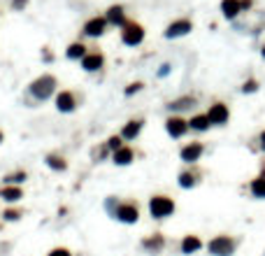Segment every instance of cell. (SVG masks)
<instances>
[{
    "label": "cell",
    "instance_id": "6da1fadb",
    "mask_svg": "<svg viewBox=\"0 0 265 256\" xmlns=\"http://www.w3.org/2000/svg\"><path fill=\"white\" fill-rule=\"evenodd\" d=\"M53 88H56V80H53L52 75H42V77H37V80L30 84V93H33L37 100H47V98H52Z\"/></svg>",
    "mask_w": 265,
    "mask_h": 256
},
{
    "label": "cell",
    "instance_id": "603a6c76",
    "mask_svg": "<svg viewBox=\"0 0 265 256\" xmlns=\"http://www.w3.org/2000/svg\"><path fill=\"white\" fill-rule=\"evenodd\" d=\"M163 245H165L163 235H154L151 240H144V249H149V252H159V249H163Z\"/></svg>",
    "mask_w": 265,
    "mask_h": 256
},
{
    "label": "cell",
    "instance_id": "d6986e66",
    "mask_svg": "<svg viewBox=\"0 0 265 256\" xmlns=\"http://www.w3.org/2000/svg\"><path fill=\"white\" fill-rule=\"evenodd\" d=\"M0 198H5L7 203H17V200H21V189L19 186H5L0 191Z\"/></svg>",
    "mask_w": 265,
    "mask_h": 256
},
{
    "label": "cell",
    "instance_id": "e0dca14e",
    "mask_svg": "<svg viewBox=\"0 0 265 256\" xmlns=\"http://www.w3.org/2000/svg\"><path fill=\"white\" fill-rule=\"evenodd\" d=\"M140 131H142V121H128L124 126V131H121V138L124 140H132V138H137Z\"/></svg>",
    "mask_w": 265,
    "mask_h": 256
},
{
    "label": "cell",
    "instance_id": "2e32d148",
    "mask_svg": "<svg viewBox=\"0 0 265 256\" xmlns=\"http://www.w3.org/2000/svg\"><path fill=\"white\" fill-rule=\"evenodd\" d=\"M200 247H203V242H200V238H195V235H186L184 242H182V252L184 254H193Z\"/></svg>",
    "mask_w": 265,
    "mask_h": 256
},
{
    "label": "cell",
    "instance_id": "1f68e13d",
    "mask_svg": "<svg viewBox=\"0 0 265 256\" xmlns=\"http://www.w3.org/2000/svg\"><path fill=\"white\" fill-rule=\"evenodd\" d=\"M28 0H14L12 5H14V9H24V5H26Z\"/></svg>",
    "mask_w": 265,
    "mask_h": 256
},
{
    "label": "cell",
    "instance_id": "30bf717a",
    "mask_svg": "<svg viewBox=\"0 0 265 256\" xmlns=\"http://www.w3.org/2000/svg\"><path fill=\"white\" fill-rule=\"evenodd\" d=\"M221 12L226 19H235L242 12V0H223L221 2Z\"/></svg>",
    "mask_w": 265,
    "mask_h": 256
},
{
    "label": "cell",
    "instance_id": "836d02e7",
    "mask_svg": "<svg viewBox=\"0 0 265 256\" xmlns=\"http://www.w3.org/2000/svg\"><path fill=\"white\" fill-rule=\"evenodd\" d=\"M261 149H263V151H265V131H263V133H261Z\"/></svg>",
    "mask_w": 265,
    "mask_h": 256
},
{
    "label": "cell",
    "instance_id": "9a60e30c",
    "mask_svg": "<svg viewBox=\"0 0 265 256\" xmlns=\"http://www.w3.org/2000/svg\"><path fill=\"white\" fill-rule=\"evenodd\" d=\"M212 126V121H210V116L207 114H195L191 121H188V128H193V131H207Z\"/></svg>",
    "mask_w": 265,
    "mask_h": 256
},
{
    "label": "cell",
    "instance_id": "d4e9b609",
    "mask_svg": "<svg viewBox=\"0 0 265 256\" xmlns=\"http://www.w3.org/2000/svg\"><path fill=\"white\" fill-rule=\"evenodd\" d=\"M47 163H49V168H53V170H65V168H68V166H65V161H63L61 156H49Z\"/></svg>",
    "mask_w": 265,
    "mask_h": 256
},
{
    "label": "cell",
    "instance_id": "9c48e42d",
    "mask_svg": "<svg viewBox=\"0 0 265 256\" xmlns=\"http://www.w3.org/2000/svg\"><path fill=\"white\" fill-rule=\"evenodd\" d=\"M191 21H188V19H182V21H175V24H172V26L168 28V30H165V37H170V40H172V37H179V35H186V33H188V30H191Z\"/></svg>",
    "mask_w": 265,
    "mask_h": 256
},
{
    "label": "cell",
    "instance_id": "7402d4cb",
    "mask_svg": "<svg viewBox=\"0 0 265 256\" xmlns=\"http://www.w3.org/2000/svg\"><path fill=\"white\" fill-rule=\"evenodd\" d=\"M68 58H84V56H86V47H84V44H70V47H68Z\"/></svg>",
    "mask_w": 265,
    "mask_h": 256
},
{
    "label": "cell",
    "instance_id": "5b68a950",
    "mask_svg": "<svg viewBox=\"0 0 265 256\" xmlns=\"http://www.w3.org/2000/svg\"><path fill=\"white\" fill-rule=\"evenodd\" d=\"M207 116H210V121H212V124L223 126L226 121H228L230 112H228V107L223 105V103H214V105L210 107V112H207Z\"/></svg>",
    "mask_w": 265,
    "mask_h": 256
},
{
    "label": "cell",
    "instance_id": "ac0fdd59",
    "mask_svg": "<svg viewBox=\"0 0 265 256\" xmlns=\"http://www.w3.org/2000/svg\"><path fill=\"white\" fill-rule=\"evenodd\" d=\"M114 163L116 166H128L132 163V149L131 147H121V149L114 154Z\"/></svg>",
    "mask_w": 265,
    "mask_h": 256
},
{
    "label": "cell",
    "instance_id": "d590c367",
    "mask_svg": "<svg viewBox=\"0 0 265 256\" xmlns=\"http://www.w3.org/2000/svg\"><path fill=\"white\" fill-rule=\"evenodd\" d=\"M0 142H2V133H0Z\"/></svg>",
    "mask_w": 265,
    "mask_h": 256
},
{
    "label": "cell",
    "instance_id": "4316f807",
    "mask_svg": "<svg viewBox=\"0 0 265 256\" xmlns=\"http://www.w3.org/2000/svg\"><path fill=\"white\" fill-rule=\"evenodd\" d=\"M242 91H244V93H254V91H258V82H256V80L244 82V86H242Z\"/></svg>",
    "mask_w": 265,
    "mask_h": 256
},
{
    "label": "cell",
    "instance_id": "484cf974",
    "mask_svg": "<svg viewBox=\"0 0 265 256\" xmlns=\"http://www.w3.org/2000/svg\"><path fill=\"white\" fill-rule=\"evenodd\" d=\"M24 179H26V172H17V175H7L5 177V182H7V184H21V182H24Z\"/></svg>",
    "mask_w": 265,
    "mask_h": 256
},
{
    "label": "cell",
    "instance_id": "4fadbf2b",
    "mask_svg": "<svg viewBox=\"0 0 265 256\" xmlns=\"http://www.w3.org/2000/svg\"><path fill=\"white\" fill-rule=\"evenodd\" d=\"M107 24H114V26H126V14H124V7H114L107 9Z\"/></svg>",
    "mask_w": 265,
    "mask_h": 256
},
{
    "label": "cell",
    "instance_id": "5bb4252c",
    "mask_svg": "<svg viewBox=\"0 0 265 256\" xmlns=\"http://www.w3.org/2000/svg\"><path fill=\"white\" fill-rule=\"evenodd\" d=\"M81 65H84V70H88V72L103 68V54H86V56L81 58Z\"/></svg>",
    "mask_w": 265,
    "mask_h": 256
},
{
    "label": "cell",
    "instance_id": "e575fe53",
    "mask_svg": "<svg viewBox=\"0 0 265 256\" xmlns=\"http://www.w3.org/2000/svg\"><path fill=\"white\" fill-rule=\"evenodd\" d=\"M261 54H263V58H265V44H263V49H261Z\"/></svg>",
    "mask_w": 265,
    "mask_h": 256
},
{
    "label": "cell",
    "instance_id": "7c38bea8",
    "mask_svg": "<svg viewBox=\"0 0 265 256\" xmlns=\"http://www.w3.org/2000/svg\"><path fill=\"white\" fill-rule=\"evenodd\" d=\"M105 24H107V19H91L86 26H84V33L91 37H98V35H103V30H105Z\"/></svg>",
    "mask_w": 265,
    "mask_h": 256
},
{
    "label": "cell",
    "instance_id": "cb8c5ba5",
    "mask_svg": "<svg viewBox=\"0 0 265 256\" xmlns=\"http://www.w3.org/2000/svg\"><path fill=\"white\" fill-rule=\"evenodd\" d=\"M195 182H198V175H195V172H182V175H179V186H184V189L195 186Z\"/></svg>",
    "mask_w": 265,
    "mask_h": 256
},
{
    "label": "cell",
    "instance_id": "8fae6325",
    "mask_svg": "<svg viewBox=\"0 0 265 256\" xmlns=\"http://www.w3.org/2000/svg\"><path fill=\"white\" fill-rule=\"evenodd\" d=\"M56 107H58L61 112H72V110H75V96H72L70 91L58 93V98H56Z\"/></svg>",
    "mask_w": 265,
    "mask_h": 256
},
{
    "label": "cell",
    "instance_id": "83f0119b",
    "mask_svg": "<svg viewBox=\"0 0 265 256\" xmlns=\"http://www.w3.org/2000/svg\"><path fill=\"white\" fill-rule=\"evenodd\" d=\"M107 147H109V149H121V138H109V140H107Z\"/></svg>",
    "mask_w": 265,
    "mask_h": 256
},
{
    "label": "cell",
    "instance_id": "f1b7e54d",
    "mask_svg": "<svg viewBox=\"0 0 265 256\" xmlns=\"http://www.w3.org/2000/svg\"><path fill=\"white\" fill-rule=\"evenodd\" d=\"M49 256H72V254L68 252V249H61V247H58V249H52V252H49Z\"/></svg>",
    "mask_w": 265,
    "mask_h": 256
},
{
    "label": "cell",
    "instance_id": "44dd1931",
    "mask_svg": "<svg viewBox=\"0 0 265 256\" xmlns=\"http://www.w3.org/2000/svg\"><path fill=\"white\" fill-rule=\"evenodd\" d=\"M195 105V98L193 96H184V98H179V100H175V103H170V110H188V107H193Z\"/></svg>",
    "mask_w": 265,
    "mask_h": 256
},
{
    "label": "cell",
    "instance_id": "3957f363",
    "mask_svg": "<svg viewBox=\"0 0 265 256\" xmlns=\"http://www.w3.org/2000/svg\"><path fill=\"white\" fill-rule=\"evenodd\" d=\"M207 249H210L212 256H233V252H235V240L230 238V235H216L207 245Z\"/></svg>",
    "mask_w": 265,
    "mask_h": 256
},
{
    "label": "cell",
    "instance_id": "7a4b0ae2",
    "mask_svg": "<svg viewBox=\"0 0 265 256\" xmlns=\"http://www.w3.org/2000/svg\"><path fill=\"white\" fill-rule=\"evenodd\" d=\"M149 212H151V217H156V219L170 217V214L175 212V203H172V198H168V196H154L151 203H149Z\"/></svg>",
    "mask_w": 265,
    "mask_h": 256
},
{
    "label": "cell",
    "instance_id": "277c9868",
    "mask_svg": "<svg viewBox=\"0 0 265 256\" xmlns=\"http://www.w3.org/2000/svg\"><path fill=\"white\" fill-rule=\"evenodd\" d=\"M121 37H124L126 44L135 47V44H140L142 40H144V30H142V26H137V24H126Z\"/></svg>",
    "mask_w": 265,
    "mask_h": 256
},
{
    "label": "cell",
    "instance_id": "8992f818",
    "mask_svg": "<svg viewBox=\"0 0 265 256\" xmlns=\"http://www.w3.org/2000/svg\"><path fill=\"white\" fill-rule=\"evenodd\" d=\"M165 128H168V133L172 135V138H182V135L188 131V121H184L182 116H170Z\"/></svg>",
    "mask_w": 265,
    "mask_h": 256
},
{
    "label": "cell",
    "instance_id": "ffe728a7",
    "mask_svg": "<svg viewBox=\"0 0 265 256\" xmlns=\"http://www.w3.org/2000/svg\"><path fill=\"white\" fill-rule=\"evenodd\" d=\"M251 194H254V198H265V175L256 177L251 182Z\"/></svg>",
    "mask_w": 265,
    "mask_h": 256
},
{
    "label": "cell",
    "instance_id": "52a82bcc",
    "mask_svg": "<svg viewBox=\"0 0 265 256\" xmlns=\"http://www.w3.org/2000/svg\"><path fill=\"white\" fill-rule=\"evenodd\" d=\"M200 156H203V144L200 142H191L182 149V161L184 163H195V161H200Z\"/></svg>",
    "mask_w": 265,
    "mask_h": 256
},
{
    "label": "cell",
    "instance_id": "d6a6232c",
    "mask_svg": "<svg viewBox=\"0 0 265 256\" xmlns=\"http://www.w3.org/2000/svg\"><path fill=\"white\" fill-rule=\"evenodd\" d=\"M168 72H170V65H163V68H160V72H159V75H160V77H163V75H168Z\"/></svg>",
    "mask_w": 265,
    "mask_h": 256
},
{
    "label": "cell",
    "instance_id": "4dcf8cb0",
    "mask_svg": "<svg viewBox=\"0 0 265 256\" xmlns=\"http://www.w3.org/2000/svg\"><path fill=\"white\" fill-rule=\"evenodd\" d=\"M140 88H142V84H131V86L126 88V96H132V93H137Z\"/></svg>",
    "mask_w": 265,
    "mask_h": 256
},
{
    "label": "cell",
    "instance_id": "ba28073f",
    "mask_svg": "<svg viewBox=\"0 0 265 256\" xmlns=\"http://www.w3.org/2000/svg\"><path fill=\"white\" fill-rule=\"evenodd\" d=\"M119 221H124V224H135L137 221V207L135 205H121L119 210H116V214H114Z\"/></svg>",
    "mask_w": 265,
    "mask_h": 256
},
{
    "label": "cell",
    "instance_id": "f546056e",
    "mask_svg": "<svg viewBox=\"0 0 265 256\" xmlns=\"http://www.w3.org/2000/svg\"><path fill=\"white\" fill-rule=\"evenodd\" d=\"M19 217H21V214H19L17 210H7V212H5V219L7 221H14V219H19Z\"/></svg>",
    "mask_w": 265,
    "mask_h": 256
}]
</instances>
